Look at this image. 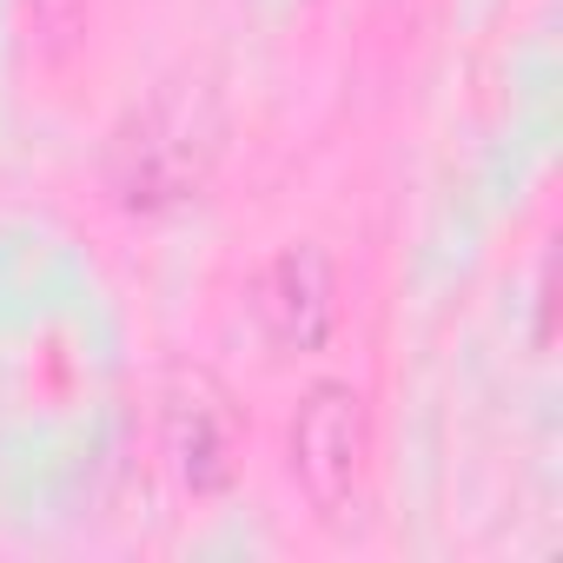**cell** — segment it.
Instances as JSON below:
<instances>
[{
	"label": "cell",
	"mask_w": 563,
	"mask_h": 563,
	"mask_svg": "<svg viewBox=\"0 0 563 563\" xmlns=\"http://www.w3.org/2000/svg\"><path fill=\"white\" fill-rule=\"evenodd\" d=\"M365 457H372V418H365L358 385H345V378L306 385V398L292 411V477L319 517L352 510V497L365 484Z\"/></svg>",
	"instance_id": "6da1fadb"
},
{
	"label": "cell",
	"mask_w": 563,
	"mask_h": 563,
	"mask_svg": "<svg viewBox=\"0 0 563 563\" xmlns=\"http://www.w3.org/2000/svg\"><path fill=\"white\" fill-rule=\"evenodd\" d=\"M258 312L286 352H325L339 332V265L319 239L278 245L258 272Z\"/></svg>",
	"instance_id": "7a4b0ae2"
},
{
	"label": "cell",
	"mask_w": 563,
	"mask_h": 563,
	"mask_svg": "<svg viewBox=\"0 0 563 563\" xmlns=\"http://www.w3.org/2000/svg\"><path fill=\"white\" fill-rule=\"evenodd\" d=\"M166 457L192 497H219L239 471V418L212 378H186L166 398Z\"/></svg>",
	"instance_id": "3957f363"
},
{
	"label": "cell",
	"mask_w": 563,
	"mask_h": 563,
	"mask_svg": "<svg viewBox=\"0 0 563 563\" xmlns=\"http://www.w3.org/2000/svg\"><path fill=\"white\" fill-rule=\"evenodd\" d=\"M126 153H133V166H120L113 186H120V199L133 212H159V206L186 199L192 179H199L192 146H186V126L173 120V107H153L140 120V140H126Z\"/></svg>",
	"instance_id": "277c9868"
},
{
	"label": "cell",
	"mask_w": 563,
	"mask_h": 563,
	"mask_svg": "<svg viewBox=\"0 0 563 563\" xmlns=\"http://www.w3.org/2000/svg\"><path fill=\"white\" fill-rule=\"evenodd\" d=\"M87 14H93V0H27V27L41 41L47 60H67L87 34Z\"/></svg>",
	"instance_id": "5b68a950"
}]
</instances>
